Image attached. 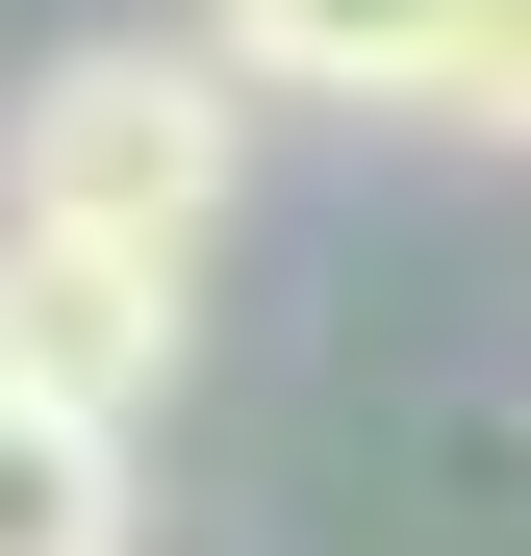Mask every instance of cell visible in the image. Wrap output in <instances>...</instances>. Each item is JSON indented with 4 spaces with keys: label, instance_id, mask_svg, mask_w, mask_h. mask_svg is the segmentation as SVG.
Listing matches in <instances>:
<instances>
[{
    "label": "cell",
    "instance_id": "cell-1",
    "mask_svg": "<svg viewBox=\"0 0 531 556\" xmlns=\"http://www.w3.org/2000/svg\"><path fill=\"white\" fill-rule=\"evenodd\" d=\"M228 177H253V76L203 26L51 51L26 102H0V228L26 253H102V278H177V304H203V253H228Z\"/></svg>",
    "mask_w": 531,
    "mask_h": 556
},
{
    "label": "cell",
    "instance_id": "cell-2",
    "mask_svg": "<svg viewBox=\"0 0 531 556\" xmlns=\"http://www.w3.org/2000/svg\"><path fill=\"white\" fill-rule=\"evenodd\" d=\"M177 278H102V253H26L0 228V405H51V430H127L152 380H177Z\"/></svg>",
    "mask_w": 531,
    "mask_h": 556
},
{
    "label": "cell",
    "instance_id": "cell-3",
    "mask_svg": "<svg viewBox=\"0 0 531 556\" xmlns=\"http://www.w3.org/2000/svg\"><path fill=\"white\" fill-rule=\"evenodd\" d=\"M430 26H456V0H203V51L253 76V102H405Z\"/></svg>",
    "mask_w": 531,
    "mask_h": 556
},
{
    "label": "cell",
    "instance_id": "cell-4",
    "mask_svg": "<svg viewBox=\"0 0 531 556\" xmlns=\"http://www.w3.org/2000/svg\"><path fill=\"white\" fill-rule=\"evenodd\" d=\"M0 556H127V430L0 405Z\"/></svg>",
    "mask_w": 531,
    "mask_h": 556
},
{
    "label": "cell",
    "instance_id": "cell-5",
    "mask_svg": "<svg viewBox=\"0 0 531 556\" xmlns=\"http://www.w3.org/2000/svg\"><path fill=\"white\" fill-rule=\"evenodd\" d=\"M405 127H456V152H531V0H456V26H430Z\"/></svg>",
    "mask_w": 531,
    "mask_h": 556
}]
</instances>
